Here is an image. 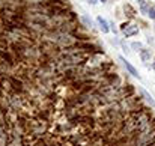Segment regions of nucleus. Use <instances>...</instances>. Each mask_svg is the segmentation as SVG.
Here are the masks:
<instances>
[{
  "mask_svg": "<svg viewBox=\"0 0 155 146\" xmlns=\"http://www.w3.org/2000/svg\"><path fill=\"white\" fill-rule=\"evenodd\" d=\"M84 2H87L89 5H96V3H98V0H84Z\"/></svg>",
  "mask_w": 155,
  "mask_h": 146,
  "instance_id": "9b49d317",
  "label": "nucleus"
},
{
  "mask_svg": "<svg viewBox=\"0 0 155 146\" xmlns=\"http://www.w3.org/2000/svg\"><path fill=\"white\" fill-rule=\"evenodd\" d=\"M131 47H132V48H135V50H141V47H143V45H141V42H134Z\"/></svg>",
  "mask_w": 155,
  "mask_h": 146,
  "instance_id": "9d476101",
  "label": "nucleus"
},
{
  "mask_svg": "<svg viewBox=\"0 0 155 146\" xmlns=\"http://www.w3.org/2000/svg\"><path fill=\"white\" fill-rule=\"evenodd\" d=\"M140 57H141L143 62H147V60L150 59V53H149L147 50H140Z\"/></svg>",
  "mask_w": 155,
  "mask_h": 146,
  "instance_id": "423d86ee",
  "label": "nucleus"
},
{
  "mask_svg": "<svg viewBox=\"0 0 155 146\" xmlns=\"http://www.w3.org/2000/svg\"><path fill=\"white\" fill-rule=\"evenodd\" d=\"M80 20H81V23H83V24H84L86 27H90V26H92V20H89V18H87L86 15H83V17H81Z\"/></svg>",
  "mask_w": 155,
  "mask_h": 146,
  "instance_id": "6e6552de",
  "label": "nucleus"
},
{
  "mask_svg": "<svg viewBox=\"0 0 155 146\" xmlns=\"http://www.w3.org/2000/svg\"><path fill=\"white\" fill-rule=\"evenodd\" d=\"M119 60L123 63V66L128 69V72H129V74H132V75H134V77H137V78H140V75H138L137 69H135V68H134V66H132V65H131V63H129V62L125 59V57H122V56H120V57H119Z\"/></svg>",
  "mask_w": 155,
  "mask_h": 146,
  "instance_id": "f257e3e1",
  "label": "nucleus"
},
{
  "mask_svg": "<svg viewBox=\"0 0 155 146\" xmlns=\"http://www.w3.org/2000/svg\"><path fill=\"white\" fill-rule=\"evenodd\" d=\"M96 23H98V26H99V29H101V32H102V33H107V32L110 30L107 20H104L102 17H98V18H96Z\"/></svg>",
  "mask_w": 155,
  "mask_h": 146,
  "instance_id": "7ed1b4c3",
  "label": "nucleus"
},
{
  "mask_svg": "<svg viewBox=\"0 0 155 146\" xmlns=\"http://www.w3.org/2000/svg\"><path fill=\"white\" fill-rule=\"evenodd\" d=\"M101 2H102V3H105V2H107V0H101Z\"/></svg>",
  "mask_w": 155,
  "mask_h": 146,
  "instance_id": "ddd939ff",
  "label": "nucleus"
},
{
  "mask_svg": "<svg viewBox=\"0 0 155 146\" xmlns=\"http://www.w3.org/2000/svg\"><path fill=\"white\" fill-rule=\"evenodd\" d=\"M122 32H123L125 36H132V35H137V33H138V27L134 26V24H128Z\"/></svg>",
  "mask_w": 155,
  "mask_h": 146,
  "instance_id": "f03ea898",
  "label": "nucleus"
},
{
  "mask_svg": "<svg viewBox=\"0 0 155 146\" xmlns=\"http://www.w3.org/2000/svg\"><path fill=\"white\" fill-rule=\"evenodd\" d=\"M137 2H138V5H140V11L143 12V14H147V11H149V5L146 3V0H137Z\"/></svg>",
  "mask_w": 155,
  "mask_h": 146,
  "instance_id": "20e7f679",
  "label": "nucleus"
},
{
  "mask_svg": "<svg viewBox=\"0 0 155 146\" xmlns=\"http://www.w3.org/2000/svg\"><path fill=\"white\" fill-rule=\"evenodd\" d=\"M152 68H153V71H155V62H153V65H152Z\"/></svg>",
  "mask_w": 155,
  "mask_h": 146,
  "instance_id": "f8f14e48",
  "label": "nucleus"
},
{
  "mask_svg": "<svg viewBox=\"0 0 155 146\" xmlns=\"http://www.w3.org/2000/svg\"><path fill=\"white\" fill-rule=\"evenodd\" d=\"M123 9H125V14L128 12V18H134V17H135V11L131 8V5H125Z\"/></svg>",
  "mask_w": 155,
  "mask_h": 146,
  "instance_id": "39448f33",
  "label": "nucleus"
},
{
  "mask_svg": "<svg viewBox=\"0 0 155 146\" xmlns=\"http://www.w3.org/2000/svg\"><path fill=\"white\" fill-rule=\"evenodd\" d=\"M141 93H143V96L146 98V101H147V102L150 104V107H155V101L152 99V96H150V95H149V93H147L146 90H141Z\"/></svg>",
  "mask_w": 155,
  "mask_h": 146,
  "instance_id": "0eeeda50",
  "label": "nucleus"
},
{
  "mask_svg": "<svg viewBox=\"0 0 155 146\" xmlns=\"http://www.w3.org/2000/svg\"><path fill=\"white\" fill-rule=\"evenodd\" d=\"M147 15H149L152 20H155V8H149V11H147Z\"/></svg>",
  "mask_w": 155,
  "mask_h": 146,
  "instance_id": "1a4fd4ad",
  "label": "nucleus"
}]
</instances>
